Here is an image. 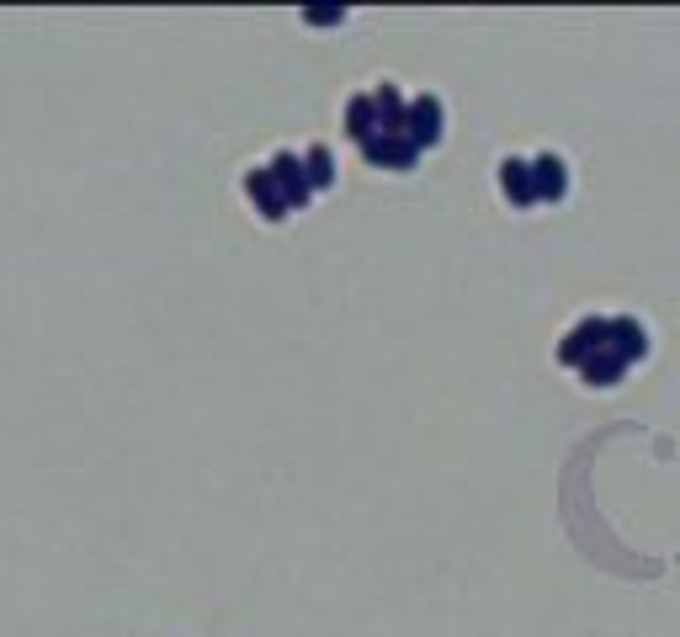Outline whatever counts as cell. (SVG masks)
<instances>
[{
	"instance_id": "obj_1",
	"label": "cell",
	"mask_w": 680,
	"mask_h": 637,
	"mask_svg": "<svg viewBox=\"0 0 680 637\" xmlns=\"http://www.w3.org/2000/svg\"><path fill=\"white\" fill-rule=\"evenodd\" d=\"M606 335H611V318H580V324L559 340V361L563 366H585V361L606 346Z\"/></svg>"
},
{
	"instance_id": "obj_2",
	"label": "cell",
	"mask_w": 680,
	"mask_h": 637,
	"mask_svg": "<svg viewBox=\"0 0 680 637\" xmlns=\"http://www.w3.org/2000/svg\"><path fill=\"white\" fill-rule=\"evenodd\" d=\"M441 101L437 96H415L409 101V122H404V139L415 144V149H437L441 144Z\"/></svg>"
},
{
	"instance_id": "obj_3",
	"label": "cell",
	"mask_w": 680,
	"mask_h": 637,
	"mask_svg": "<svg viewBox=\"0 0 680 637\" xmlns=\"http://www.w3.org/2000/svg\"><path fill=\"white\" fill-rule=\"evenodd\" d=\"M266 170H272V181H277V192H282V202H287V207H303V202L314 197V187H309V170H303V159H298V155H287V149H282V155L272 159Z\"/></svg>"
},
{
	"instance_id": "obj_4",
	"label": "cell",
	"mask_w": 680,
	"mask_h": 637,
	"mask_svg": "<svg viewBox=\"0 0 680 637\" xmlns=\"http://www.w3.org/2000/svg\"><path fill=\"white\" fill-rule=\"evenodd\" d=\"M361 155L372 159V165H383V170H415L420 149H415L409 139H389V133H378V139L361 144Z\"/></svg>"
},
{
	"instance_id": "obj_5",
	"label": "cell",
	"mask_w": 680,
	"mask_h": 637,
	"mask_svg": "<svg viewBox=\"0 0 680 637\" xmlns=\"http://www.w3.org/2000/svg\"><path fill=\"white\" fill-rule=\"evenodd\" d=\"M244 192H250V202L261 207V218H266V224H282V218L293 213V207L282 202L277 181H272V170H250V176H244Z\"/></svg>"
},
{
	"instance_id": "obj_6",
	"label": "cell",
	"mask_w": 680,
	"mask_h": 637,
	"mask_svg": "<svg viewBox=\"0 0 680 637\" xmlns=\"http://www.w3.org/2000/svg\"><path fill=\"white\" fill-rule=\"evenodd\" d=\"M606 346H611L617 357L633 366V361L648 357V329H643L639 318H611V335H606Z\"/></svg>"
},
{
	"instance_id": "obj_7",
	"label": "cell",
	"mask_w": 680,
	"mask_h": 637,
	"mask_svg": "<svg viewBox=\"0 0 680 637\" xmlns=\"http://www.w3.org/2000/svg\"><path fill=\"white\" fill-rule=\"evenodd\" d=\"M500 192H505V202H516V207H532V202H537L532 159H505V165H500Z\"/></svg>"
},
{
	"instance_id": "obj_8",
	"label": "cell",
	"mask_w": 680,
	"mask_h": 637,
	"mask_svg": "<svg viewBox=\"0 0 680 637\" xmlns=\"http://www.w3.org/2000/svg\"><path fill=\"white\" fill-rule=\"evenodd\" d=\"M532 181H537V202H563V192H569V170L559 155L532 159Z\"/></svg>"
},
{
	"instance_id": "obj_9",
	"label": "cell",
	"mask_w": 680,
	"mask_h": 637,
	"mask_svg": "<svg viewBox=\"0 0 680 637\" xmlns=\"http://www.w3.org/2000/svg\"><path fill=\"white\" fill-rule=\"evenodd\" d=\"M372 107H378V133H389V139H404L409 107H404L399 91H394V85H378V91H372Z\"/></svg>"
},
{
	"instance_id": "obj_10",
	"label": "cell",
	"mask_w": 680,
	"mask_h": 637,
	"mask_svg": "<svg viewBox=\"0 0 680 637\" xmlns=\"http://www.w3.org/2000/svg\"><path fill=\"white\" fill-rule=\"evenodd\" d=\"M622 372H628V361L617 357L611 346H600L596 357H590L585 366H580V377H585L590 388H611V383H622Z\"/></svg>"
},
{
	"instance_id": "obj_11",
	"label": "cell",
	"mask_w": 680,
	"mask_h": 637,
	"mask_svg": "<svg viewBox=\"0 0 680 637\" xmlns=\"http://www.w3.org/2000/svg\"><path fill=\"white\" fill-rule=\"evenodd\" d=\"M346 133L367 144V139H378V107H372V96H351L346 101Z\"/></svg>"
},
{
	"instance_id": "obj_12",
	"label": "cell",
	"mask_w": 680,
	"mask_h": 637,
	"mask_svg": "<svg viewBox=\"0 0 680 637\" xmlns=\"http://www.w3.org/2000/svg\"><path fill=\"white\" fill-rule=\"evenodd\" d=\"M303 170H309V187H314V192L335 187V159H330V149H324V144H314V149L303 155Z\"/></svg>"
},
{
	"instance_id": "obj_13",
	"label": "cell",
	"mask_w": 680,
	"mask_h": 637,
	"mask_svg": "<svg viewBox=\"0 0 680 637\" xmlns=\"http://www.w3.org/2000/svg\"><path fill=\"white\" fill-rule=\"evenodd\" d=\"M341 16H346V11H303V22H309V27H335Z\"/></svg>"
}]
</instances>
